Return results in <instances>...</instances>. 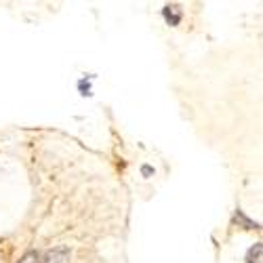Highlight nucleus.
<instances>
[{
  "label": "nucleus",
  "instance_id": "f257e3e1",
  "mask_svg": "<svg viewBox=\"0 0 263 263\" xmlns=\"http://www.w3.org/2000/svg\"><path fill=\"white\" fill-rule=\"evenodd\" d=\"M70 261V251L66 246H57V249L49 251L46 255H40V263H68Z\"/></svg>",
  "mask_w": 263,
  "mask_h": 263
},
{
  "label": "nucleus",
  "instance_id": "f03ea898",
  "mask_svg": "<svg viewBox=\"0 0 263 263\" xmlns=\"http://www.w3.org/2000/svg\"><path fill=\"white\" fill-rule=\"evenodd\" d=\"M164 17H166V21H169L171 26H177V23L181 21L179 6H166V9H164Z\"/></svg>",
  "mask_w": 263,
  "mask_h": 263
},
{
  "label": "nucleus",
  "instance_id": "20e7f679",
  "mask_svg": "<svg viewBox=\"0 0 263 263\" xmlns=\"http://www.w3.org/2000/svg\"><path fill=\"white\" fill-rule=\"evenodd\" d=\"M259 261H261V246L257 244L249 255V263H259Z\"/></svg>",
  "mask_w": 263,
  "mask_h": 263
},
{
  "label": "nucleus",
  "instance_id": "7ed1b4c3",
  "mask_svg": "<svg viewBox=\"0 0 263 263\" xmlns=\"http://www.w3.org/2000/svg\"><path fill=\"white\" fill-rule=\"evenodd\" d=\"M19 263H40V253H28L19 259Z\"/></svg>",
  "mask_w": 263,
  "mask_h": 263
}]
</instances>
